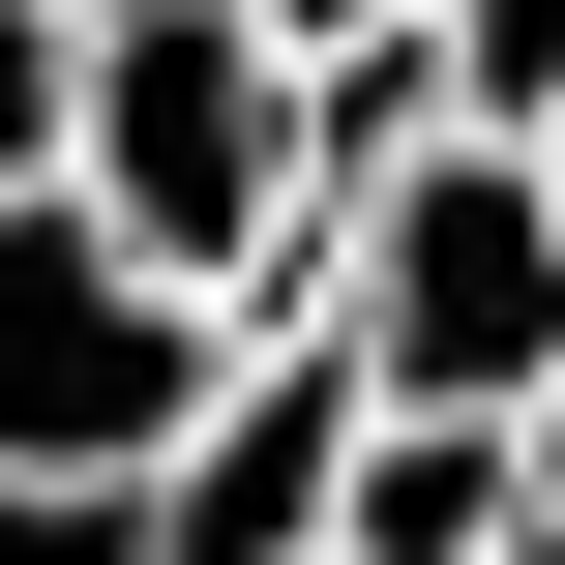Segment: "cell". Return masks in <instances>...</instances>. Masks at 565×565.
Segmentation results:
<instances>
[{"label":"cell","instance_id":"cell-1","mask_svg":"<svg viewBox=\"0 0 565 565\" xmlns=\"http://www.w3.org/2000/svg\"><path fill=\"white\" fill-rule=\"evenodd\" d=\"M89 238L179 268L209 328L298 268V60H268V0H89Z\"/></svg>","mask_w":565,"mask_h":565},{"label":"cell","instance_id":"cell-2","mask_svg":"<svg viewBox=\"0 0 565 565\" xmlns=\"http://www.w3.org/2000/svg\"><path fill=\"white\" fill-rule=\"evenodd\" d=\"M209 387H238V328H209L179 268H119L89 209H30V238H0V507L149 536V477L209 447Z\"/></svg>","mask_w":565,"mask_h":565},{"label":"cell","instance_id":"cell-3","mask_svg":"<svg viewBox=\"0 0 565 565\" xmlns=\"http://www.w3.org/2000/svg\"><path fill=\"white\" fill-rule=\"evenodd\" d=\"M358 387L536 447V387H565V179H536V149H447V179L358 209Z\"/></svg>","mask_w":565,"mask_h":565},{"label":"cell","instance_id":"cell-4","mask_svg":"<svg viewBox=\"0 0 565 565\" xmlns=\"http://www.w3.org/2000/svg\"><path fill=\"white\" fill-rule=\"evenodd\" d=\"M358 447H387V387H358V358H238L119 565H328V536H358Z\"/></svg>","mask_w":565,"mask_h":565},{"label":"cell","instance_id":"cell-5","mask_svg":"<svg viewBox=\"0 0 565 565\" xmlns=\"http://www.w3.org/2000/svg\"><path fill=\"white\" fill-rule=\"evenodd\" d=\"M507 536H536V447H507V417H387L328 565H507Z\"/></svg>","mask_w":565,"mask_h":565},{"label":"cell","instance_id":"cell-6","mask_svg":"<svg viewBox=\"0 0 565 565\" xmlns=\"http://www.w3.org/2000/svg\"><path fill=\"white\" fill-rule=\"evenodd\" d=\"M89 209V0H0V238Z\"/></svg>","mask_w":565,"mask_h":565},{"label":"cell","instance_id":"cell-7","mask_svg":"<svg viewBox=\"0 0 565 565\" xmlns=\"http://www.w3.org/2000/svg\"><path fill=\"white\" fill-rule=\"evenodd\" d=\"M447 119L477 149H565V0H447Z\"/></svg>","mask_w":565,"mask_h":565},{"label":"cell","instance_id":"cell-8","mask_svg":"<svg viewBox=\"0 0 565 565\" xmlns=\"http://www.w3.org/2000/svg\"><path fill=\"white\" fill-rule=\"evenodd\" d=\"M536 536H565V387H536Z\"/></svg>","mask_w":565,"mask_h":565},{"label":"cell","instance_id":"cell-9","mask_svg":"<svg viewBox=\"0 0 565 565\" xmlns=\"http://www.w3.org/2000/svg\"><path fill=\"white\" fill-rule=\"evenodd\" d=\"M536 179H565V149H536Z\"/></svg>","mask_w":565,"mask_h":565}]
</instances>
